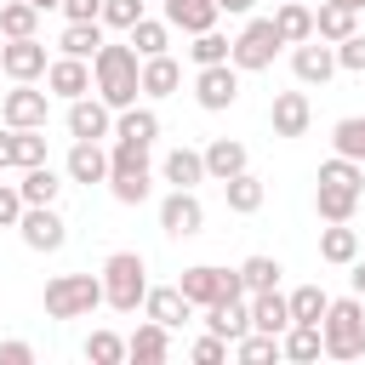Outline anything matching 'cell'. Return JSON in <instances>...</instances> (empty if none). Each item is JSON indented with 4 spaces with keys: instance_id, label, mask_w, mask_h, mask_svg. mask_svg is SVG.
I'll use <instances>...</instances> for the list:
<instances>
[{
    "instance_id": "6da1fadb",
    "label": "cell",
    "mask_w": 365,
    "mask_h": 365,
    "mask_svg": "<svg viewBox=\"0 0 365 365\" xmlns=\"http://www.w3.org/2000/svg\"><path fill=\"white\" fill-rule=\"evenodd\" d=\"M143 57L131 51V40H103L97 57H91V91L108 103V108H131L143 97Z\"/></svg>"
},
{
    "instance_id": "7a4b0ae2",
    "label": "cell",
    "mask_w": 365,
    "mask_h": 365,
    "mask_svg": "<svg viewBox=\"0 0 365 365\" xmlns=\"http://www.w3.org/2000/svg\"><path fill=\"white\" fill-rule=\"evenodd\" d=\"M319 342L325 359H365V302L359 297H331L319 314Z\"/></svg>"
},
{
    "instance_id": "3957f363",
    "label": "cell",
    "mask_w": 365,
    "mask_h": 365,
    "mask_svg": "<svg viewBox=\"0 0 365 365\" xmlns=\"http://www.w3.org/2000/svg\"><path fill=\"white\" fill-rule=\"evenodd\" d=\"M97 279H103V302L114 314H137L143 291H148V262H143V251H108Z\"/></svg>"
},
{
    "instance_id": "277c9868",
    "label": "cell",
    "mask_w": 365,
    "mask_h": 365,
    "mask_svg": "<svg viewBox=\"0 0 365 365\" xmlns=\"http://www.w3.org/2000/svg\"><path fill=\"white\" fill-rule=\"evenodd\" d=\"M108 194L120 205H143L154 194V165H148L143 143H114L108 148Z\"/></svg>"
},
{
    "instance_id": "5b68a950",
    "label": "cell",
    "mask_w": 365,
    "mask_h": 365,
    "mask_svg": "<svg viewBox=\"0 0 365 365\" xmlns=\"http://www.w3.org/2000/svg\"><path fill=\"white\" fill-rule=\"evenodd\" d=\"M40 302L51 319H86L91 308H103V279L97 274H57V279H46Z\"/></svg>"
},
{
    "instance_id": "8992f818",
    "label": "cell",
    "mask_w": 365,
    "mask_h": 365,
    "mask_svg": "<svg viewBox=\"0 0 365 365\" xmlns=\"http://www.w3.org/2000/svg\"><path fill=\"white\" fill-rule=\"evenodd\" d=\"M279 29H274V17H251L234 40H228V63L240 68V74H262V68H274V57H279Z\"/></svg>"
},
{
    "instance_id": "52a82bcc",
    "label": "cell",
    "mask_w": 365,
    "mask_h": 365,
    "mask_svg": "<svg viewBox=\"0 0 365 365\" xmlns=\"http://www.w3.org/2000/svg\"><path fill=\"white\" fill-rule=\"evenodd\" d=\"M182 297L194 302V308H211V302H222V297H245V285H240V274L234 268H217V262H194V268H182Z\"/></svg>"
},
{
    "instance_id": "ba28073f",
    "label": "cell",
    "mask_w": 365,
    "mask_h": 365,
    "mask_svg": "<svg viewBox=\"0 0 365 365\" xmlns=\"http://www.w3.org/2000/svg\"><path fill=\"white\" fill-rule=\"evenodd\" d=\"M17 240L29 245V251H63L68 245V222H63V211L57 205H23V217H17Z\"/></svg>"
},
{
    "instance_id": "9c48e42d",
    "label": "cell",
    "mask_w": 365,
    "mask_h": 365,
    "mask_svg": "<svg viewBox=\"0 0 365 365\" xmlns=\"http://www.w3.org/2000/svg\"><path fill=\"white\" fill-rule=\"evenodd\" d=\"M0 120H6L11 131L46 125V120H51V91H40L34 80H11V91L0 97Z\"/></svg>"
},
{
    "instance_id": "30bf717a",
    "label": "cell",
    "mask_w": 365,
    "mask_h": 365,
    "mask_svg": "<svg viewBox=\"0 0 365 365\" xmlns=\"http://www.w3.org/2000/svg\"><path fill=\"white\" fill-rule=\"evenodd\" d=\"M194 103L205 114H222L240 103V68L234 63H211V68H194Z\"/></svg>"
},
{
    "instance_id": "8fae6325",
    "label": "cell",
    "mask_w": 365,
    "mask_h": 365,
    "mask_svg": "<svg viewBox=\"0 0 365 365\" xmlns=\"http://www.w3.org/2000/svg\"><path fill=\"white\" fill-rule=\"evenodd\" d=\"M63 125H68V137L103 143V137H114V108H108V103H103L97 91H86V97H74V103H68Z\"/></svg>"
},
{
    "instance_id": "7c38bea8",
    "label": "cell",
    "mask_w": 365,
    "mask_h": 365,
    "mask_svg": "<svg viewBox=\"0 0 365 365\" xmlns=\"http://www.w3.org/2000/svg\"><path fill=\"white\" fill-rule=\"evenodd\" d=\"M160 228H165L171 240H194V234L205 228V205H200V194H194V188H171V194L160 200Z\"/></svg>"
},
{
    "instance_id": "4fadbf2b",
    "label": "cell",
    "mask_w": 365,
    "mask_h": 365,
    "mask_svg": "<svg viewBox=\"0 0 365 365\" xmlns=\"http://www.w3.org/2000/svg\"><path fill=\"white\" fill-rule=\"evenodd\" d=\"M46 46H40V34H23V40H6L0 46V74L6 80H46Z\"/></svg>"
},
{
    "instance_id": "5bb4252c",
    "label": "cell",
    "mask_w": 365,
    "mask_h": 365,
    "mask_svg": "<svg viewBox=\"0 0 365 365\" xmlns=\"http://www.w3.org/2000/svg\"><path fill=\"white\" fill-rule=\"evenodd\" d=\"M291 74H297V86H325L331 74H336V46L331 40H302V46H291Z\"/></svg>"
},
{
    "instance_id": "9a60e30c",
    "label": "cell",
    "mask_w": 365,
    "mask_h": 365,
    "mask_svg": "<svg viewBox=\"0 0 365 365\" xmlns=\"http://www.w3.org/2000/svg\"><path fill=\"white\" fill-rule=\"evenodd\" d=\"M268 125H274V137H308V125H314V103H308V91H274V103H268Z\"/></svg>"
},
{
    "instance_id": "2e32d148",
    "label": "cell",
    "mask_w": 365,
    "mask_h": 365,
    "mask_svg": "<svg viewBox=\"0 0 365 365\" xmlns=\"http://www.w3.org/2000/svg\"><path fill=\"white\" fill-rule=\"evenodd\" d=\"M46 91H51V97H63V103L86 97V91H91V63H86V57H63V51H57V57L46 63Z\"/></svg>"
},
{
    "instance_id": "e0dca14e",
    "label": "cell",
    "mask_w": 365,
    "mask_h": 365,
    "mask_svg": "<svg viewBox=\"0 0 365 365\" xmlns=\"http://www.w3.org/2000/svg\"><path fill=\"white\" fill-rule=\"evenodd\" d=\"M143 319H160L165 331H177V325L194 319V302L182 297V285H148L143 291Z\"/></svg>"
},
{
    "instance_id": "ac0fdd59",
    "label": "cell",
    "mask_w": 365,
    "mask_h": 365,
    "mask_svg": "<svg viewBox=\"0 0 365 365\" xmlns=\"http://www.w3.org/2000/svg\"><path fill=\"white\" fill-rule=\"evenodd\" d=\"M200 160H205V182H228V177H240V171L251 165V154H245L240 137H211V143L200 148Z\"/></svg>"
},
{
    "instance_id": "d6986e66",
    "label": "cell",
    "mask_w": 365,
    "mask_h": 365,
    "mask_svg": "<svg viewBox=\"0 0 365 365\" xmlns=\"http://www.w3.org/2000/svg\"><path fill=\"white\" fill-rule=\"evenodd\" d=\"M63 177L68 182H108V148L103 143H86V137H74L68 143V160H63Z\"/></svg>"
},
{
    "instance_id": "ffe728a7",
    "label": "cell",
    "mask_w": 365,
    "mask_h": 365,
    "mask_svg": "<svg viewBox=\"0 0 365 365\" xmlns=\"http://www.w3.org/2000/svg\"><path fill=\"white\" fill-rule=\"evenodd\" d=\"M125 359H137V365H160V359H171V331H165L160 319H143V325L125 336Z\"/></svg>"
},
{
    "instance_id": "44dd1931",
    "label": "cell",
    "mask_w": 365,
    "mask_h": 365,
    "mask_svg": "<svg viewBox=\"0 0 365 365\" xmlns=\"http://www.w3.org/2000/svg\"><path fill=\"white\" fill-rule=\"evenodd\" d=\"M114 143H143V148H154L160 143V114L154 108H114Z\"/></svg>"
},
{
    "instance_id": "7402d4cb",
    "label": "cell",
    "mask_w": 365,
    "mask_h": 365,
    "mask_svg": "<svg viewBox=\"0 0 365 365\" xmlns=\"http://www.w3.org/2000/svg\"><path fill=\"white\" fill-rule=\"evenodd\" d=\"M205 331H217V336H245L251 331V297H222V302H211L205 308Z\"/></svg>"
},
{
    "instance_id": "603a6c76",
    "label": "cell",
    "mask_w": 365,
    "mask_h": 365,
    "mask_svg": "<svg viewBox=\"0 0 365 365\" xmlns=\"http://www.w3.org/2000/svg\"><path fill=\"white\" fill-rule=\"evenodd\" d=\"M222 200H228V211H234V217H251V211H262V200H268V182H262V177L245 165L240 177H228V182H222Z\"/></svg>"
},
{
    "instance_id": "cb8c5ba5",
    "label": "cell",
    "mask_w": 365,
    "mask_h": 365,
    "mask_svg": "<svg viewBox=\"0 0 365 365\" xmlns=\"http://www.w3.org/2000/svg\"><path fill=\"white\" fill-rule=\"evenodd\" d=\"M359 188H336V182H319L314 188V217L319 222H354V211H359Z\"/></svg>"
},
{
    "instance_id": "d4e9b609",
    "label": "cell",
    "mask_w": 365,
    "mask_h": 365,
    "mask_svg": "<svg viewBox=\"0 0 365 365\" xmlns=\"http://www.w3.org/2000/svg\"><path fill=\"white\" fill-rule=\"evenodd\" d=\"M291 325V302H285V291L274 285V291H251V331H268V336H279Z\"/></svg>"
},
{
    "instance_id": "484cf974",
    "label": "cell",
    "mask_w": 365,
    "mask_h": 365,
    "mask_svg": "<svg viewBox=\"0 0 365 365\" xmlns=\"http://www.w3.org/2000/svg\"><path fill=\"white\" fill-rule=\"evenodd\" d=\"M143 97H171L177 86H182V63L171 57V51H160V57H143Z\"/></svg>"
},
{
    "instance_id": "4316f807",
    "label": "cell",
    "mask_w": 365,
    "mask_h": 365,
    "mask_svg": "<svg viewBox=\"0 0 365 365\" xmlns=\"http://www.w3.org/2000/svg\"><path fill=\"white\" fill-rule=\"evenodd\" d=\"M160 182H171V188H200V182H205L200 148H171V154L160 160Z\"/></svg>"
},
{
    "instance_id": "83f0119b",
    "label": "cell",
    "mask_w": 365,
    "mask_h": 365,
    "mask_svg": "<svg viewBox=\"0 0 365 365\" xmlns=\"http://www.w3.org/2000/svg\"><path fill=\"white\" fill-rule=\"evenodd\" d=\"M17 194H23V205H57V194H63V177L51 171V160H40V165H23V182H17Z\"/></svg>"
},
{
    "instance_id": "f1b7e54d",
    "label": "cell",
    "mask_w": 365,
    "mask_h": 365,
    "mask_svg": "<svg viewBox=\"0 0 365 365\" xmlns=\"http://www.w3.org/2000/svg\"><path fill=\"white\" fill-rule=\"evenodd\" d=\"M354 257H359V228H348V222H325V228H319V262L348 268Z\"/></svg>"
},
{
    "instance_id": "f546056e",
    "label": "cell",
    "mask_w": 365,
    "mask_h": 365,
    "mask_svg": "<svg viewBox=\"0 0 365 365\" xmlns=\"http://www.w3.org/2000/svg\"><path fill=\"white\" fill-rule=\"evenodd\" d=\"M217 0H165V23L182 29V34H200V29H217Z\"/></svg>"
},
{
    "instance_id": "4dcf8cb0",
    "label": "cell",
    "mask_w": 365,
    "mask_h": 365,
    "mask_svg": "<svg viewBox=\"0 0 365 365\" xmlns=\"http://www.w3.org/2000/svg\"><path fill=\"white\" fill-rule=\"evenodd\" d=\"M274 29H279L285 46L314 40V6H302V0H279V6H274Z\"/></svg>"
},
{
    "instance_id": "1f68e13d",
    "label": "cell",
    "mask_w": 365,
    "mask_h": 365,
    "mask_svg": "<svg viewBox=\"0 0 365 365\" xmlns=\"http://www.w3.org/2000/svg\"><path fill=\"white\" fill-rule=\"evenodd\" d=\"M125 40H131V51H137V57H160V51H171V23L143 11V17L125 29Z\"/></svg>"
},
{
    "instance_id": "d6a6232c",
    "label": "cell",
    "mask_w": 365,
    "mask_h": 365,
    "mask_svg": "<svg viewBox=\"0 0 365 365\" xmlns=\"http://www.w3.org/2000/svg\"><path fill=\"white\" fill-rule=\"evenodd\" d=\"M319 354H325V342H319V325H297V319H291V325L279 331V359H297V365H314Z\"/></svg>"
},
{
    "instance_id": "836d02e7",
    "label": "cell",
    "mask_w": 365,
    "mask_h": 365,
    "mask_svg": "<svg viewBox=\"0 0 365 365\" xmlns=\"http://www.w3.org/2000/svg\"><path fill=\"white\" fill-rule=\"evenodd\" d=\"M354 29H359V11H348V6H336V0H319V11H314V34H319V40L336 46V40H348Z\"/></svg>"
},
{
    "instance_id": "e575fe53",
    "label": "cell",
    "mask_w": 365,
    "mask_h": 365,
    "mask_svg": "<svg viewBox=\"0 0 365 365\" xmlns=\"http://www.w3.org/2000/svg\"><path fill=\"white\" fill-rule=\"evenodd\" d=\"M97 46H103V23L91 17V23H63V34H57V51L63 57H97Z\"/></svg>"
},
{
    "instance_id": "d590c367",
    "label": "cell",
    "mask_w": 365,
    "mask_h": 365,
    "mask_svg": "<svg viewBox=\"0 0 365 365\" xmlns=\"http://www.w3.org/2000/svg\"><path fill=\"white\" fill-rule=\"evenodd\" d=\"M234 274H240V285H245V297H251V291H274L285 268H279V257H262V251H257V257H245Z\"/></svg>"
},
{
    "instance_id": "8d00e7d4",
    "label": "cell",
    "mask_w": 365,
    "mask_h": 365,
    "mask_svg": "<svg viewBox=\"0 0 365 365\" xmlns=\"http://www.w3.org/2000/svg\"><path fill=\"white\" fill-rule=\"evenodd\" d=\"M228 354H234L240 365H268V359H279V336H268V331H245V336L228 342Z\"/></svg>"
},
{
    "instance_id": "74e56055",
    "label": "cell",
    "mask_w": 365,
    "mask_h": 365,
    "mask_svg": "<svg viewBox=\"0 0 365 365\" xmlns=\"http://www.w3.org/2000/svg\"><path fill=\"white\" fill-rule=\"evenodd\" d=\"M331 148L365 165V114H342V120L331 125Z\"/></svg>"
},
{
    "instance_id": "f35d334b",
    "label": "cell",
    "mask_w": 365,
    "mask_h": 365,
    "mask_svg": "<svg viewBox=\"0 0 365 365\" xmlns=\"http://www.w3.org/2000/svg\"><path fill=\"white\" fill-rule=\"evenodd\" d=\"M0 34H6V40L40 34V11H34L29 0H6V6H0Z\"/></svg>"
},
{
    "instance_id": "ab89813d",
    "label": "cell",
    "mask_w": 365,
    "mask_h": 365,
    "mask_svg": "<svg viewBox=\"0 0 365 365\" xmlns=\"http://www.w3.org/2000/svg\"><path fill=\"white\" fill-rule=\"evenodd\" d=\"M194 46H188V63L194 68H211V63H228V34H217V29H200V34H188Z\"/></svg>"
},
{
    "instance_id": "60d3db41",
    "label": "cell",
    "mask_w": 365,
    "mask_h": 365,
    "mask_svg": "<svg viewBox=\"0 0 365 365\" xmlns=\"http://www.w3.org/2000/svg\"><path fill=\"white\" fill-rule=\"evenodd\" d=\"M285 302H291V319H297V325H319V314H325L331 297H325V285H297Z\"/></svg>"
},
{
    "instance_id": "b9f144b4",
    "label": "cell",
    "mask_w": 365,
    "mask_h": 365,
    "mask_svg": "<svg viewBox=\"0 0 365 365\" xmlns=\"http://www.w3.org/2000/svg\"><path fill=\"white\" fill-rule=\"evenodd\" d=\"M80 354H86L91 365H125V336H120V331H91Z\"/></svg>"
},
{
    "instance_id": "7bdbcfd3",
    "label": "cell",
    "mask_w": 365,
    "mask_h": 365,
    "mask_svg": "<svg viewBox=\"0 0 365 365\" xmlns=\"http://www.w3.org/2000/svg\"><path fill=\"white\" fill-rule=\"evenodd\" d=\"M319 182H336V188H359V194H365V165L348 160V154H331V160L319 165Z\"/></svg>"
},
{
    "instance_id": "ee69618b",
    "label": "cell",
    "mask_w": 365,
    "mask_h": 365,
    "mask_svg": "<svg viewBox=\"0 0 365 365\" xmlns=\"http://www.w3.org/2000/svg\"><path fill=\"white\" fill-rule=\"evenodd\" d=\"M46 160V125H23L17 131V171L23 165H40Z\"/></svg>"
},
{
    "instance_id": "f6af8a7d",
    "label": "cell",
    "mask_w": 365,
    "mask_h": 365,
    "mask_svg": "<svg viewBox=\"0 0 365 365\" xmlns=\"http://www.w3.org/2000/svg\"><path fill=\"white\" fill-rule=\"evenodd\" d=\"M137 17H143V0H103V17H97V23H103V29H120V34H125V29L137 23Z\"/></svg>"
},
{
    "instance_id": "bcb514c9",
    "label": "cell",
    "mask_w": 365,
    "mask_h": 365,
    "mask_svg": "<svg viewBox=\"0 0 365 365\" xmlns=\"http://www.w3.org/2000/svg\"><path fill=\"white\" fill-rule=\"evenodd\" d=\"M336 68L342 74H365V34L354 29L348 40H336Z\"/></svg>"
},
{
    "instance_id": "7dc6e473",
    "label": "cell",
    "mask_w": 365,
    "mask_h": 365,
    "mask_svg": "<svg viewBox=\"0 0 365 365\" xmlns=\"http://www.w3.org/2000/svg\"><path fill=\"white\" fill-rule=\"evenodd\" d=\"M188 354H194L200 365H217V359H228V336H217V331H205V336H200V342H194Z\"/></svg>"
},
{
    "instance_id": "c3c4849f",
    "label": "cell",
    "mask_w": 365,
    "mask_h": 365,
    "mask_svg": "<svg viewBox=\"0 0 365 365\" xmlns=\"http://www.w3.org/2000/svg\"><path fill=\"white\" fill-rule=\"evenodd\" d=\"M17 217H23V194L17 182H0V228H17Z\"/></svg>"
},
{
    "instance_id": "681fc988",
    "label": "cell",
    "mask_w": 365,
    "mask_h": 365,
    "mask_svg": "<svg viewBox=\"0 0 365 365\" xmlns=\"http://www.w3.org/2000/svg\"><path fill=\"white\" fill-rule=\"evenodd\" d=\"M57 11H63L68 23H91V17H103V0H63Z\"/></svg>"
},
{
    "instance_id": "f907efd6",
    "label": "cell",
    "mask_w": 365,
    "mask_h": 365,
    "mask_svg": "<svg viewBox=\"0 0 365 365\" xmlns=\"http://www.w3.org/2000/svg\"><path fill=\"white\" fill-rule=\"evenodd\" d=\"M0 365H34V342H0Z\"/></svg>"
},
{
    "instance_id": "816d5d0a",
    "label": "cell",
    "mask_w": 365,
    "mask_h": 365,
    "mask_svg": "<svg viewBox=\"0 0 365 365\" xmlns=\"http://www.w3.org/2000/svg\"><path fill=\"white\" fill-rule=\"evenodd\" d=\"M11 165H17V131L6 125L0 131V171H11Z\"/></svg>"
},
{
    "instance_id": "f5cc1de1",
    "label": "cell",
    "mask_w": 365,
    "mask_h": 365,
    "mask_svg": "<svg viewBox=\"0 0 365 365\" xmlns=\"http://www.w3.org/2000/svg\"><path fill=\"white\" fill-rule=\"evenodd\" d=\"M348 279H354V297L365 302V257H354V262H348Z\"/></svg>"
},
{
    "instance_id": "db71d44e",
    "label": "cell",
    "mask_w": 365,
    "mask_h": 365,
    "mask_svg": "<svg viewBox=\"0 0 365 365\" xmlns=\"http://www.w3.org/2000/svg\"><path fill=\"white\" fill-rule=\"evenodd\" d=\"M251 6H257V0H217V11H222V17H245Z\"/></svg>"
},
{
    "instance_id": "11a10c76",
    "label": "cell",
    "mask_w": 365,
    "mask_h": 365,
    "mask_svg": "<svg viewBox=\"0 0 365 365\" xmlns=\"http://www.w3.org/2000/svg\"><path fill=\"white\" fill-rule=\"evenodd\" d=\"M29 6H34V11H51V6H63V0H29Z\"/></svg>"
},
{
    "instance_id": "9f6ffc18",
    "label": "cell",
    "mask_w": 365,
    "mask_h": 365,
    "mask_svg": "<svg viewBox=\"0 0 365 365\" xmlns=\"http://www.w3.org/2000/svg\"><path fill=\"white\" fill-rule=\"evenodd\" d=\"M336 6H348V11H365V0H336Z\"/></svg>"
}]
</instances>
